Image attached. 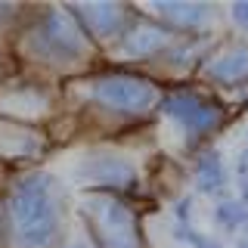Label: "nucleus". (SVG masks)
Segmentation results:
<instances>
[{
    "label": "nucleus",
    "mask_w": 248,
    "mask_h": 248,
    "mask_svg": "<svg viewBox=\"0 0 248 248\" xmlns=\"http://www.w3.org/2000/svg\"><path fill=\"white\" fill-rule=\"evenodd\" d=\"M6 227L19 248H50L62 230V196L53 174H25L6 199Z\"/></svg>",
    "instance_id": "1"
},
{
    "label": "nucleus",
    "mask_w": 248,
    "mask_h": 248,
    "mask_svg": "<svg viewBox=\"0 0 248 248\" xmlns=\"http://www.w3.org/2000/svg\"><path fill=\"white\" fill-rule=\"evenodd\" d=\"M25 50L46 62H72L87 50V37L68 19V10H44L41 19L25 28Z\"/></svg>",
    "instance_id": "2"
},
{
    "label": "nucleus",
    "mask_w": 248,
    "mask_h": 248,
    "mask_svg": "<svg viewBox=\"0 0 248 248\" xmlns=\"http://www.w3.org/2000/svg\"><path fill=\"white\" fill-rule=\"evenodd\" d=\"M84 214L90 217L99 242L106 248H140L137 223L130 208L118 199H93L84 205Z\"/></svg>",
    "instance_id": "3"
},
{
    "label": "nucleus",
    "mask_w": 248,
    "mask_h": 248,
    "mask_svg": "<svg viewBox=\"0 0 248 248\" xmlns=\"http://www.w3.org/2000/svg\"><path fill=\"white\" fill-rule=\"evenodd\" d=\"M93 99L103 103L115 112H146L155 103V87L143 78H127V75H103L99 81H93Z\"/></svg>",
    "instance_id": "4"
},
{
    "label": "nucleus",
    "mask_w": 248,
    "mask_h": 248,
    "mask_svg": "<svg viewBox=\"0 0 248 248\" xmlns=\"http://www.w3.org/2000/svg\"><path fill=\"white\" fill-rule=\"evenodd\" d=\"M161 108H165V115H170L177 124H183L189 134H208V130H214L217 124L223 121V108L208 103V99L196 96V93H170V96L161 99Z\"/></svg>",
    "instance_id": "5"
},
{
    "label": "nucleus",
    "mask_w": 248,
    "mask_h": 248,
    "mask_svg": "<svg viewBox=\"0 0 248 248\" xmlns=\"http://www.w3.org/2000/svg\"><path fill=\"white\" fill-rule=\"evenodd\" d=\"M81 177L108 180V183H130L134 168H130L124 158H115V155H93V158H87V165L81 168Z\"/></svg>",
    "instance_id": "6"
},
{
    "label": "nucleus",
    "mask_w": 248,
    "mask_h": 248,
    "mask_svg": "<svg viewBox=\"0 0 248 248\" xmlns=\"http://www.w3.org/2000/svg\"><path fill=\"white\" fill-rule=\"evenodd\" d=\"M208 75H211V81H220V84H239L242 78H248V50L245 46L230 50L227 56L211 62Z\"/></svg>",
    "instance_id": "7"
},
{
    "label": "nucleus",
    "mask_w": 248,
    "mask_h": 248,
    "mask_svg": "<svg viewBox=\"0 0 248 248\" xmlns=\"http://www.w3.org/2000/svg\"><path fill=\"white\" fill-rule=\"evenodd\" d=\"M152 10L161 13L165 19H170L180 28H196L211 16V6H205V3H155Z\"/></svg>",
    "instance_id": "8"
},
{
    "label": "nucleus",
    "mask_w": 248,
    "mask_h": 248,
    "mask_svg": "<svg viewBox=\"0 0 248 248\" xmlns=\"http://www.w3.org/2000/svg\"><path fill=\"white\" fill-rule=\"evenodd\" d=\"M196 183L202 192H208V196H214V192H223V183H227V177H223V158L220 152H205L199 158V168H196Z\"/></svg>",
    "instance_id": "9"
},
{
    "label": "nucleus",
    "mask_w": 248,
    "mask_h": 248,
    "mask_svg": "<svg viewBox=\"0 0 248 248\" xmlns=\"http://www.w3.org/2000/svg\"><path fill=\"white\" fill-rule=\"evenodd\" d=\"M68 13L75 16H84V19L90 22L87 28H93L96 34H112V31H118V16L121 10L112 3H93V6H72Z\"/></svg>",
    "instance_id": "10"
},
{
    "label": "nucleus",
    "mask_w": 248,
    "mask_h": 248,
    "mask_svg": "<svg viewBox=\"0 0 248 248\" xmlns=\"http://www.w3.org/2000/svg\"><path fill=\"white\" fill-rule=\"evenodd\" d=\"M165 44V31L152 28V25H134L130 34L124 37V53L130 56H143V53H152Z\"/></svg>",
    "instance_id": "11"
},
{
    "label": "nucleus",
    "mask_w": 248,
    "mask_h": 248,
    "mask_svg": "<svg viewBox=\"0 0 248 248\" xmlns=\"http://www.w3.org/2000/svg\"><path fill=\"white\" fill-rule=\"evenodd\" d=\"M214 214H217V223H220L223 230H239V227H245V223H248L245 205H239V202H232V199L220 202Z\"/></svg>",
    "instance_id": "12"
},
{
    "label": "nucleus",
    "mask_w": 248,
    "mask_h": 248,
    "mask_svg": "<svg viewBox=\"0 0 248 248\" xmlns=\"http://www.w3.org/2000/svg\"><path fill=\"white\" fill-rule=\"evenodd\" d=\"M177 239H183V242H192L196 248H217L211 239H205V236H199L196 230H186V227H177Z\"/></svg>",
    "instance_id": "13"
},
{
    "label": "nucleus",
    "mask_w": 248,
    "mask_h": 248,
    "mask_svg": "<svg viewBox=\"0 0 248 248\" xmlns=\"http://www.w3.org/2000/svg\"><path fill=\"white\" fill-rule=\"evenodd\" d=\"M232 19L239 22V28L248 31V3H232Z\"/></svg>",
    "instance_id": "14"
},
{
    "label": "nucleus",
    "mask_w": 248,
    "mask_h": 248,
    "mask_svg": "<svg viewBox=\"0 0 248 248\" xmlns=\"http://www.w3.org/2000/svg\"><path fill=\"white\" fill-rule=\"evenodd\" d=\"M239 177H248V146H245L242 158H239Z\"/></svg>",
    "instance_id": "15"
},
{
    "label": "nucleus",
    "mask_w": 248,
    "mask_h": 248,
    "mask_svg": "<svg viewBox=\"0 0 248 248\" xmlns=\"http://www.w3.org/2000/svg\"><path fill=\"white\" fill-rule=\"evenodd\" d=\"M65 248H90L87 242H72V245H65Z\"/></svg>",
    "instance_id": "16"
},
{
    "label": "nucleus",
    "mask_w": 248,
    "mask_h": 248,
    "mask_svg": "<svg viewBox=\"0 0 248 248\" xmlns=\"http://www.w3.org/2000/svg\"><path fill=\"white\" fill-rule=\"evenodd\" d=\"M239 248H248V242H242V245H239Z\"/></svg>",
    "instance_id": "17"
}]
</instances>
